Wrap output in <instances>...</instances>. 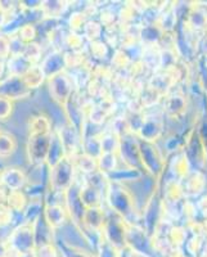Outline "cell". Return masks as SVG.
<instances>
[{
    "instance_id": "cell-1",
    "label": "cell",
    "mask_w": 207,
    "mask_h": 257,
    "mask_svg": "<svg viewBox=\"0 0 207 257\" xmlns=\"http://www.w3.org/2000/svg\"><path fill=\"white\" fill-rule=\"evenodd\" d=\"M49 171V189L54 192L64 193L73 184L75 178V165L71 157L62 158L56 166L50 167Z\"/></svg>"
},
{
    "instance_id": "cell-2",
    "label": "cell",
    "mask_w": 207,
    "mask_h": 257,
    "mask_svg": "<svg viewBox=\"0 0 207 257\" xmlns=\"http://www.w3.org/2000/svg\"><path fill=\"white\" fill-rule=\"evenodd\" d=\"M50 133H30L29 134L26 153L30 164L36 165V166L45 164L50 143Z\"/></svg>"
},
{
    "instance_id": "cell-3",
    "label": "cell",
    "mask_w": 207,
    "mask_h": 257,
    "mask_svg": "<svg viewBox=\"0 0 207 257\" xmlns=\"http://www.w3.org/2000/svg\"><path fill=\"white\" fill-rule=\"evenodd\" d=\"M48 88L50 98L59 105L66 104L73 94V82L66 72L48 79Z\"/></svg>"
},
{
    "instance_id": "cell-4",
    "label": "cell",
    "mask_w": 207,
    "mask_h": 257,
    "mask_svg": "<svg viewBox=\"0 0 207 257\" xmlns=\"http://www.w3.org/2000/svg\"><path fill=\"white\" fill-rule=\"evenodd\" d=\"M80 188L81 187L73 181V184L64 192V207L73 225H84V215L86 211V207L80 198Z\"/></svg>"
},
{
    "instance_id": "cell-5",
    "label": "cell",
    "mask_w": 207,
    "mask_h": 257,
    "mask_svg": "<svg viewBox=\"0 0 207 257\" xmlns=\"http://www.w3.org/2000/svg\"><path fill=\"white\" fill-rule=\"evenodd\" d=\"M106 196H107V201L111 206L112 210L116 213L121 215V216L128 217V215L132 212L133 202L129 193L124 189L123 187L111 183L107 185V190H106Z\"/></svg>"
},
{
    "instance_id": "cell-6",
    "label": "cell",
    "mask_w": 207,
    "mask_h": 257,
    "mask_svg": "<svg viewBox=\"0 0 207 257\" xmlns=\"http://www.w3.org/2000/svg\"><path fill=\"white\" fill-rule=\"evenodd\" d=\"M30 94H31V90L25 85L21 77L8 76L0 80V95L6 96L12 102L27 98Z\"/></svg>"
},
{
    "instance_id": "cell-7",
    "label": "cell",
    "mask_w": 207,
    "mask_h": 257,
    "mask_svg": "<svg viewBox=\"0 0 207 257\" xmlns=\"http://www.w3.org/2000/svg\"><path fill=\"white\" fill-rule=\"evenodd\" d=\"M9 243L15 248H17L18 251H29L35 243L32 225L26 224V222H24L22 225H18L17 228L9 235Z\"/></svg>"
},
{
    "instance_id": "cell-8",
    "label": "cell",
    "mask_w": 207,
    "mask_h": 257,
    "mask_svg": "<svg viewBox=\"0 0 207 257\" xmlns=\"http://www.w3.org/2000/svg\"><path fill=\"white\" fill-rule=\"evenodd\" d=\"M0 179H2V185L7 188L9 192H16V190H22L29 183L26 174L17 167H6L0 171Z\"/></svg>"
},
{
    "instance_id": "cell-9",
    "label": "cell",
    "mask_w": 207,
    "mask_h": 257,
    "mask_svg": "<svg viewBox=\"0 0 207 257\" xmlns=\"http://www.w3.org/2000/svg\"><path fill=\"white\" fill-rule=\"evenodd\" d=\"M41 72L44 73L45 79H52L53 76L59 75V73L64 72L67 64H66V58H64V54L62 52H56L49 53L43 62L39 64Z\"/></svg>"
},
{
    "instance_id": "cell-10",
    "label": "cell",
    "mask_w": 207,
    "mask_h": 257,
    "mask_svg": "<svg viewBox=\"0 0 207 257\" xmlns=\"http://www.w3.org/2000/svg\"><path fill=\"white\" fill-rule=\"evenodd\" d=\"M58 133L62 139V143L64 146V149H66V155H67V157H71V155H72L73 158L76 156L80 143H81V134H80L79 130H76L68 122L63 127L59 128Z\"/></svg>"
},
{
    "instance_id": "cell-11",
    "label": "cell",
    "mask_w": 207,
    "mask_h": 257,
    "mask_svg": "<svg viewBox=\"0 0 207 257\" xmlns=\"http://www.w3.org/2000/svg\"><path fill=\"white\" fill-rule=\"evenodd\" d=\"M43 217L52 229L62 228L63 225L67 224L70 219L64 205H44Z\"/></svg>"
},
{
    "instance_id": "cell-12",
    "label": "cell",
    "mask_w": 207,
    "mask_h": 257,
    "mask_svg": "<svg viewBox=\"0 0 207 257\" xmlns=\"http://www.w3.org/2000/svg\"><path fill=\"white\" fill-rule=\"evenodd\" d=\"M66 149H64L63 143H62V139L59 137L58 130H54V132L50 133V143H49V149H48V156L45 164L48 165V167L56 166L62 158L66 157Z\"/></svg>"
},
{
    "instance_id": "cell-13",
    "label": "cell",
    "mask_w": 207,
    "mask_h": 257,
    "mask_svg": "<svg viewBox=\"0 0 207 257\" xmlns=\"http://www.w3.org/2000/svg\"><path fill=\"white\" fill-rule=\"evenodd\" d=\"M32 66L31 62L27 61L22 54H17V56H11L6 62V67L8 71L9 76H16V77H22Z\"/></svg>"
},
{
    "instance_id": "cell-14",
    "label": "cell",
    "mask_w": 207,
    "mask_h": 257,
    "mask_svg": "<svg viewBox=\"0 0 207 257\" xmlns=\"http://www.w3.org/2000/svg\"><path fill=\"white\" fill-rule=\"evenodd\" d=\"M106 213L100 206L98 207H89L86 208L84 215V225L90 230H99L103 228Z\"/></svg>"
},
{
    "instance_id": "cell-15",
    "label": "cell",
    "mask_w": 207,
    "mask_h": 257,
    "mask_svg": "<svg viewBox=\"0 0 207 257\" xmlns=\"http://www.w3.org/2000/svg\"><path fill=\"white\" fill-rule=\"evenodd\" d=\"M80 198L86 208L98 207L102 202V192L93 185L85 183L84 187L80 188Z\"/></svg>"
},
{
    "instance_id": "cell-16",
    "label": "cell",
    "mask_w": 207,
    "mask_h": 257,
    "mask_svg": "<svg viewBox=\"0 0 207 257\" xmlns=\"http://www.w3.org/2000/svg\"><path fill=\"white\" fill-rule=\"evenodd\" d=\"M43 210H44V199H41L40 197L30 199L24 210V222L32 225L43 215Z\"/></svg>"
},
{
    "instance_id": "cell-17",
    "label": "cell",
    "mask_w": 207,
    "mask_h": 257,
    "mask_svg": "<svg viewBox=\"0 0 207 257\" xmlns=\"http://www.w3.org/2000/svg\"><path fill=\"white\" fill-rule=\"evenodd\" d=\"M72 160L75 169L81 171L85 175H93V174L98 173V165H96L95 158L81 153V155H76Z\"/></svg>"
},
{
    "instance_id": "cell-18",
    "label": "cell",
    "mask_w": 207,
    "mask_h": 257,
    "mask_svg": "<svg viewBox=\"0 0 207 257\" xmlns=\"http://www.w3.org/2000/svg\"><path fill=\"white\" fill-rule=\"evenodd\" d=\"M27 202H29V199H27V197L25 196V193L22 190L9 192V194H7L6 205L15 213H24Z\"/></svg>"
},
{
    "instance_id": "cell-19",
    "label": "cell",
    "mask_w": 207,
    "mask_h": 257,
    "mask_svg": "<svg viewBox=\"0 0 207 257\" xmlns=\"http://www.w3.org/2000/svg\"><path fill=\"white\" fill-rule=\"evenodd\" d=\"M21 79H22V81L25 82V85H26L27 88H29L30 90H32V89H38L39 86L44 82L45 76L44 73L41 72L40 67H39L38 64H35V66H32Z\"/></svg>"
},
{
    "instance_id": "cell-20",
    "label": "cell",
    "mask_w": 207,
    "mask_h": 257,
    "mask_svg": "<svg viewBox=\"0 0 207 257\" xmlns=\"http://www.w3.org/2000/svg\"><path fill=\"white\" fill-rule=\"evenodd\" d=\"M17 151V141L9 133H0V158H8Z\"/></svg>"
},
{
    "instance_id": "cell-21",
    "label": "cell",
    "mask_w": 207,
    "mask_h": 257,
    "mask_svg": "<svg viewBox=\"0 0 207 257\" xmlns=\"http://www.w3.org/2000/svg\"><path fill=\"white\" fill-rule=\"evenodd\" d=\"M96 165H98V173L103 175L114 173L117 166L116 153H102L96 158Z\"/></svg>"
},
{
    "instance_id": "cell-22",
    "label": "cell",
    "mask_w": 207,
    "mask_h": 257,
    "mask_svg": "<svg viewBox=\"0 0 207 257\" xmlns=\"http://www.w3.org/2000/svg\"><path fill=\"white\" fill-rule=\"evenodd\" d=\"M81 146L82 148H84V152L82 153L90 156V157L95 158V160L102 155L99 137H98V135H89V137H85L81 141Z\"/></svg>"
},
{
    "instance_id": "cell-23",
    "label": "cell",
    "mask_w": 207,
    "mask_h": 257,
    "mask_svg": "<svg viewBox=\"0 0 207 257\" xmlns=\"http://www.w3.org/2000/svg\"><path fill=\"white\" fill-rule=\"evenodd\" d=\"M102 153H116L120 148V139L116 133H107L99 135Z\"/></svg>"
},
{
    "instance_id": "cell-24",
    "label": "cell",
    "mask_w": 207,
    "mask_h": 257,
    "mask_svg": "<svg viewBox=\"0 0 207 257\" xmlns=\"http://www.w3.org/2000/svg\"><path fill=\"white\" fill-rule=\"evenodd\" d=\"M64 2H43L40 7V12L48 18H56L63 13L66 9Z\"/></svg>"
},
{
    "instance_id": "cell-25",
    "label": "cell",
    "mask_w": 207,
    "mask_h": 257,
    "mask_svg": "<svg viewBox=\"0 0 207 257\" xmlns=\"http://www.w3.org/2000/svg\"><path fill=\"white\" fill-rule=\"evenodd\" d=\"M41 47L36 43H29V44L25 45V49L22 52V56L27 59V61L31 62L32 64L38 63L41 58Z\"/></svg>"
},
{
    "instance_id": "cell-26",
    "label": "cell",
    "mask_w": 207,
    "mask_h": 257,
    "mask_svg": "<svg viewBox=\"0 0 207 257\" xmlns=\"http://www.w3.org/2000/svg\"><path fill=\"white\" fill-rule=\"evenodd\" d=\"M84 35L88 39H90L91 41H98V39L100 38L103 31V26L98 22H94V21H89L86 22L84 26Z\"/></svg>"
},
{
    "instance_id": "cell-27",
    "label": "cell",
    "mask_w": 207,
    "mask_h": 257,
    "mask_svg": "<svg viewBox=\"0 0 207 257\" xmlns=\"http://www.w3.org/2000/svg\"><path fill=\"white\" fill-rule=\"evenodd\" d=\"M18 38L24 41L25 44H29V43H34L36 38V29L32 24H26L21 27L17 32Z\"/></svg>"
},
{
    "instance_id": "cell-28",
    "label": "cell",
    "mask_w": 207,
    "mask_h": 257,
    "mask_svg": "<svg viewBox=\"0 0 207 257\" xmlns=\"http://www.w3.org/2000/svg\"><path fill=\"white\" fill-rule=\"evenodd\" d=\"M13 112V102L6 96L0 95V121L8 120Z\"/></svg>"
},
{
    "instance_id": "cell-29",
    "label": "cell",
    "mask_w": 207,
    "mask_h": 257,
    "mask_svg": "<svg viewBox=\"0 0 207 257\" xmlns=\"http://www.w3.org/2000/svg\"><path fill=\"white\" fill-rule=\"evenodd\" d=\"M11 57V47H9V38L6 35H0V59L7 61Z\"/></svg>"
},
{
    "instance_id": "cell-30",
    "label": "cell",
    "mask_w": 207,
    "mask_h": 257,
    "mask_svg": "<svg viewBox=\"0 0 207 257\" xmlns=\"http://www.w3.org/2000/svg\"><path fill=\"white\" fill-rule=\"evenodd\" d=\"M85 24H86V22L84 21V13H73V15H71V18H70L71 29L82 30L84 29Z\"/></svg>"
},
{
    "instance_id": "cell-31",
    "label": "cell",
    "mask_w": 207,
    "mask_h": 257,
    "mask_svg": "<svg viewBox=\"0 0 207 257\" xmlns=\"http://www.w3.org/2000/svg\"><path fill=\"white\" fill-rule=\"evenodd\" d=\"M106 52H107V48L103 41H93L91 54L94 56V58H103V56H106Z\"/></svg>"
},
{
    "instance_id": "cell-32",
    "label": "cell",
    "mask_w": 207,
    "mask_h": 257,
    "mask_svg": "<svg viewBox=\"0 0 207 257\" xmlns=\"http://www.w3.org/2000/svg\"><path fill=\"white\" fill-rule=\"evenodd\" d=\"M7 22H8V15H7V13L4 12L3 9L0 8V30L3 29L4 26H6Z\"/></svg>"
},
{
    "instance_id": "cell-33",
    "label": "cell",
    "mask_w": 207,
    "mask_h": 257,
    "mask_svg": "<svg viewBox=\"0 0 207 257\" xmlns=\"http://www.w3.org/2000/svg\"><path fill=\"white\" fill-rule=\"evenodd\" d=\"M6 61H2V59H0V80L3 79V75L4 72H6Z\"/></svg>"
},
{
    "instance_id": "cell-34",
    "label": "cell",
    "mask_w": 207,
    "mask_h": 257,
    "mask_svg": "<svg viewBox=\"0 0 207 257\" xmlns=\"http://www.w3.org/2000/svg\"><path fill=\"white\" fill-rule=\"evenodd\" d=\"M3 187V185H2V179H0V188Z\"/></svg>"
}]
</instances>
